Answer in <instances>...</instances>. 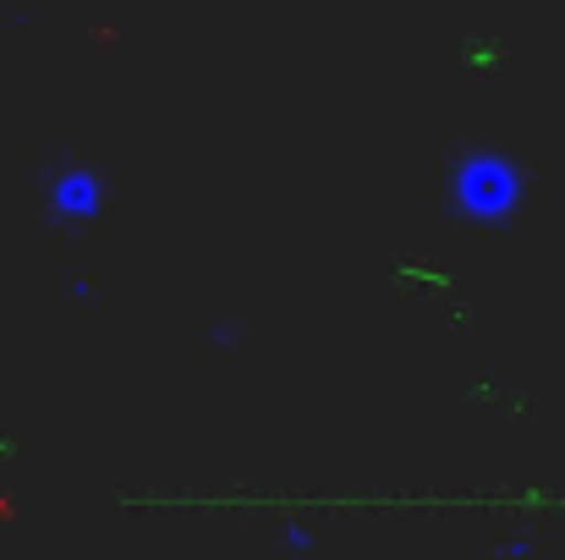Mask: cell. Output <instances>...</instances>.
Listing matches in <instances>:
<instances>
[{"label": "cell", "mask_w": 565, "mask_h": 560, "mask_svg": "<svg viewBox=\"0 0 565 560\" xmlns=\"http://www.w3.org/2000/svg\"><path fill=\"white\" fill-rule=\"evenodd\" d=\"M280 550L291 560H308L313 556V533H308L302 522H286V528H280Z\"/></svg>", "instance_id": "3957f363"}, {"label": "cell", "mask_w": 565, "mask_h": 560, "mask_svg": "<svg viewBox=\"0 0 565 560\" xmlns=\"http://www.w3.org/2000/svg\"><path fill=\"white\" fill-rule=\"evenodd\" d=\"M445 203L456 220H472V225H511L522 214V192L527 177L511 155L500 149H472L456 160V171L445 177Z\"/></svg>", "instance_id": "6da1fadb"}, {"label": "cell", "mask_w": 565, "mask_h": 560, "mask_svg": "<svg viewBox=\"0 0 565 560\" xmlns=\"http://www.w3.org/2000/svg\"><path fill=\"white\" fill-rule=\"evenodd\" d=\"M99 209H105V177L94 166L66 155L44 171V214L55 225H88L99 220Z\"/></svg>", "instance_id": "7a4b0ae2"}, {"label": "cell", "mask_w": 565, "mask_h": 560, "mask_svg": "<svg viewBox=\"0 0 565 560\" xmlns=\"http://www.w3.org/2000/svg\"><path fill=\"white\" fill-rule=\"evenodd\" d=\"M231 341H242V325H220V330H209V347H231Z\"/></svg>", "instance_id": "277c9868"}]
</instances>
